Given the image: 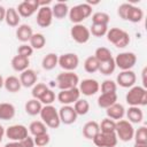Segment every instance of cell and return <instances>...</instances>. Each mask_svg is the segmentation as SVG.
I'll return each mask as SVG.
<instances>
[{"label":"cell","mask_w":147,"mask_h":147,"mask_svg":"<svg viewBox=\"0 0 147 147\" xmlns=\"http://www.w3.org/2000/svg\"><path fill=\"white\" fill-rule=\"evenodd\" d=\"M1 140H2V139H0V142H1Z\"/></svg>","instance_id":"54"},{"label":"cell","mask_w":147,"mask_h":147,"mask_svg":"<svg viewBox=\"0 0 147 147\" xmlns=\"http://www.w3.org/2000/svg\"><path fill=\"white\" fill-rule=\"evenodd\" d=\"M15 107L11 103L2 102L0 103V119L2 121H9L15 116Z\"/></svg>","instance_id":"29"},{"label":"cell","mask_w":147,"mask_h":147,"mask_svg":"<svg viewBox=\"0 0 147 147\" xmlns=\"http://www.w3.org/2000/svg\"><path fill=\"white\" fill-rule=\"evenodd\" d=\"M133 139H134L136 144L147 145V127L146 126H140L137 131H134Z\"/></svg>","instance_id":"40"},{"label":"cell","mask_w":147,"mask_h":147,"mask_svg":"<svg viewBox=\"0 0 147 147\" xmlns=\"http://www.w3.org/2000/svg\"><path fill=\"white\" fill-rule=\"evenodd\" d=\"M117 84L111 79H106L101 84V93H116Z\"/></svg>","instance_id":"42"},{"label":"cell","mask_w":147,"mask_h":147,"mask_svg":"<svg viewBox=\"0 0 147 147\" xmlns=\"http://www.w3.org/2000/svg\"><path fill=\"white\" fill-rule=\"evenodd\" d=\"M69 18L74 24H80L84 20L88 18L92 15V7L86 2L74 6L69 9Z\"/></svg>","instance_id":"4"},{"label":"cell","mask_w":147,"mask_h":147,"mask_svg":"<svg viewBox=\"0 0 147 147\" xmlns=\"http://www.w3.org/2000/svg\"><path fill=\"white\" fill-rule=\"evenodd\" d=\"M144 18V11L141 8L130 3L129 9L126 11V16H125V21L132 22V23H139L141 22Z\"/></svg>","instance_id":"20"},{"label":"cell","mask_w":147,"mask_h":147,"mask_svg":"<svg viewBox=\"0 0 147 147\" xmlns=\"http://www.w3.org/2000/svg\"><path fill=\"white\" fill-rule=\"evenodd\" d=\"M59 116H60L61 123H63L65 125H70V124L75 123L78 117V115L76 114L72 106H62L59 109Z\"/></svg>","instance_id":"17"},{"label":"cell","mask_w":147,"mask_h":147,"mask_svg":"<svg viewBox=\"0 0 147 147\" xmlns=\"http://www.w3.org/2000/svg\"><path fill=\"white\" fill-rule=\"evenodd\" d=\"M39 115H40L41 121L45 123V125L47 127L57 129L60 126V124H61L60 116H59V110L52 105L42 106Z\"/></svg>","instance_id":"2"},{"label":"cell","mask_w":147,"mask_h":147,"mask_svg":"<svg viewBox=\"0 0 147 147\" xmlns=\"http://www.w3.org/2000/svg\"><path fill=\"white\" fill-rule=\"evenodd\" d=\"M32 34H33L32 28L28 24H21L16 29V38L23 44L30 41V38L32 37Z\"/></svg>","instance_id":"21"},{"label":"cell","mask_w":147,"mask_h":147,"mask_svg":"<svg viewBox=\"0 0 147 147\" xmlns=\"http://www.w3.org/2000/svg\"><path fill=\"white\" fill-rule=\"evenodd\" d=\"M20 142H21L22 147H34V146H36L33 138L30 137V136H28L26 138H24V139H23L22 141H20Z\"/></svg>","instance_id":"48"},{"label":"cell","mask_w":147,"mask_h":147,"mask_svg":"<svg viewBox=\"0 0 147 147\" xmlns=\"http://www.w3.org/2000/svg\"><path fill=\"white\" fill-rule=\"evenodd\" d=\"M100 132V127H99V123L95 121H90L87 123L84 124L83 126V136L86 139L93 140L94 137Z\"/></svg>","instance_id":"22"},{"label":"cell","mask_w":147,"mask_h":147,"mask_svg":"<svg viewBox=\"0 0 147 147\" xmlns=\"http://www.w3.org/2000/svg\"><path fill=\"white\" fill-rule=\"evenodd\" d=\"M28 130L33 137L42 134V133H47V126L45 125V123L42 121H33V122H31Z\"/></svg>","instance_id":"32"},{"label":"cell","mask_w":147,"mask_h":147,"mask_svg":"<svg viewBox=\"0 0 147 147\" xmlns=\"http://www.w3.org/2000/svg\"><path fill=\"white\" fill-rule=\"evenodd\" d=\"M117 102V94L116 93H101L98 98V106L100 108L107 109L114 103Z\"/></svg>","instance_id":"23"},{"label":"cell","mask_w":147,"mask_h":147,"mask_svg":"<svg viewBox=\"0 0 147 147\" xmlns=\"http://www.w3.org/2000/svg\"><path fill=\"white\" fill-rule=\"evenodd\" d=\"M129 6H130V3H122L118 8H117V15L122 18V20H124L125 21V16H126V11H127V9H129Z\"/></svg>","instance_id":"47"},{"label":"cell","mask_w":147,"mask_h":147,"mask_svg":"<svg viewBox=\"0 0 147 147\" xmlns=\"http://www.w3.org/2000/svg\"><path fill=\"white\" fill-rule=\"evenodd\" d=\"M32 53H33V49L28 44H22L17 48V55H21V56H24V57H28V59L32 55Z\"/></svg>","instance_id":"46"},{"label":"cell","mask_w":147,"mask_h":147,"mask_svg":"<svg viewBox=\"0 0 147 147\" xmlns=\"http://www.w3.org/2000/svg\"><path fill=\"white\" fill-rule=\"evenodd\" d=\"M20 82L23 87H33L37 84V74L32 69H26L20 75Z\"/></svg>","instance_id":"18"},{"label":"cell","mask_w":147,"mask_h":147,"mask_svg":"<svg viewBox=\"0 0 147 147\" xmlns=\"http://www.w3.org/2000/svg\"><path fill=\"white\" fill-rule=\"evenodd\" d=\"M99 67H100V62L94 57V55L86 57V60L84 61V69L88 74H94L99 71Z\"/></svg>","instance_id":"34"},{"label":"cell","mask_w":147,"mask_h":147,"mask_svg":"<svg viewBox=\"0 0 147 147\" xmlns=\"http://www.w3.org/2000/svg\"><path fill=\"white\" fill-rule=\"evenodd\" d=\"M52 14H53V17H55L57 20H62L69 14V7L65 2L57 1L52 7Z\"/></svg>","instance_id":"25"},{"label":"cell","mask_w":147,"mask_h":147,"mask_svg":"<svg viewBox=\"0 0 147 147\" xmlns=\"http://www.w3.org/2000/svg\"><path fill=\"white\" fill-rule=\"evenodd\" d=\"M108 31V25H99V24H92L90 29V33L94 37H103L107 34Z\"/></svg>","instance_id":"41"},{"label":"cell","mask_w":147,"mask_h":147,"mask_svg":"<svg viewBox=\"0 0 147 147\" xmlns=\"http://www.w3.org/2000/svg\"><path fill=\"white\" fill-rule=\"evenodd\" d=\"M3 83H5V79H3V77L0 75V88L3 87Z\"/></svg>","instance_id":"52"},{"label":"cell","mask_w":147,"mask_h":147,"mask_svg":"<svg viewBox=\"0 0 147 147\" xmlns=\"http://www.w3.org/2000/svg\"><path fill=\"white\" fill-rule=\"evenodd\" d=\"M70 36L77 44H86L91 38L90 29L82 23L72 25L70 29Z\"/></svg>","instance_id":"8"},{"label":"cell","mask_w":147,"mask_h":147,"mask_svg":"<svg viewBox=\"0 0 147 147\" xmlns=\"http://www.w3.org/2000/svg\"><path fill=\"white\" fill-rule=\"evenodd\" d=\"M39 9L38 0H24L18 3L16 10L21 17H30Z\"/></svg>","instance_id":"12"},{"label":"cell","mask_w":147,"mask_h":147,"mask_svg":"<svg viewBox=\"0 0 147 147\" xmlns=\"http://www.w3.org/2000/svg\"><path fill=\"white\" fill-rule=\"evenodd\" d=\"M134 147H147V145H139V144H134Z\"/></svg>","instance_id":"53"},{"label":"cell","mask_w":147,"mask_h":147,"mask_svg":"<svg viewBox=\"0 0 147 147\" xmlns=\"http://www.w3.org/2000/svg\"><path fill=\"white\" fill-rule=\"evenodd\" d=\"M94 57L100 62H106L110 59H113V55H111V52L110 49H108L107 47H99L95 49V53H94Z\"/></svg>","instance_id":"36"},{"label":"cell","mask_w":147,"mask_h":147,"mask_svg":"<svg viewBox=\"0 0 147 147\" xmlns=\"http://www.w3.org/2000/svg\"><path fill=\"white\" fill-rule=\"evenodd\" d=\"M30 46L32 47V49H41L44 48L45 44H46V38L42 33H33L32 37L30 38V41H29Z\"/></svg>","instance_id":"33"},{"label":"cell","mask_w":147,"mask_h":147,"mask_svg":"<svg viewBox=\"0 0 147 147\" xmlns=\"http://www.w3.org/2000/svg\"><path fill=\"white\" fill-rule=\"evenodd\" d=\"M114 61L116 67L119 68L122 71L131 70L137 63V55L133 52H122L116 55Z\"/></svg>","instance_id":"7"},{"label":"cell","mask_w":147,"mask_h":147,"mask_svg":"<svg viewBox=\"0 0 147 147\" xmlns=\"http://www.w3.org/2000/svg\"><path fill=\"white\" fill-rule=\"evenodd\" d=\"M126 114V117H127V121L130 123H134V124H138V123H141L142 119H144V113L142 110L140 109V107H129V109L125 111Z\"/></svg>","instance_id":"26"},{"label":"cell","mask_w":147,"mask_h":147,"mask_svg":"<svg viewBox=\"0 0 147 147\" xmlns=\"http://www.w3.org/2000/svg\"><path fill=\"white\" fill-rule=\"evenodd\" d=\"M78 84L79 77L74 71H63L56 77V86L60 88V91L77 87Z\"/></svg>","instance_id":"5"},{"label":"cell","mask_w":147,"mask_h":147,"mask_svg":"<svg viewBox=\"0 0 147 147\" xmlns=\"http://www.w3.org/2000/svg\"><path fill=\"white\" fill-rule=\"evenodd\" d=\"M39 101H40L41 105H44V106L52 105V103L55 101V93H54L52 90L47 88V90L42 93V95L39 98Z\"/></svg>","instance_id":"43"},{"label":"cell","mask_w":147,"mask_h":147,"mask_svg":"<svg viewBox=\"0 0 147 147\" xmlns=\"http://www.w3.org/2000/svg\"><path fill=\"white\" fill-rule=\"evenodd\" d=\"M110 21V17L107 13L103 11H96L92 15V24H99V25H108Z\"/></svg>","instance_id":"37"},{"label":"cell","mask_w":147,"mask_h":147,"mask_svg":"<svg viewBox=\"0 0 147 147\" xmlns=\"http://www.w3.org/2000/svg\"><path fill=\"white\" fill-rule=\"evenodd\" d=\"M3 87L10 93H16V92H18L21 90L22 85H21L20 78H17L16 76H9V77H7L5 79Z\"/></svg>","instance_id":"30"},{"label":"cell","mask_w":147,"mask_h":147,"mask_svg":"<svg viewBox=\"0 0 147 147\" xmlns=\"http://www.w3.org/2000/svg\"><path fill=\"white\" fill-rule=\"evenodd\" d=\"M106 114H107V117L113 119V121H119L124 117L125 115V108L122 103H114L113 106H110L109 108L106 109Z\"/></svg>","instance_id":"19"},{"label":"cell","mask_w":147,"mask_h":147,"mask_svg":"<svg viewBox=\"0 0 147 147\" xmlns=\"http://www.w3.org/2000/svg\"><path fill=\"white\" fill-rule=\"evenodd\" d=\"M20 20H21V16L18 15L16 8L14 7H9L6 9V16H5V21L6 23L11 26V28H15V26H18L20 24Z\"/></svg>","instance_id":"28"},{"label":"cell","mask_w":147,"mask_h":147,"mask_svg":"<svg viewBox=\"0 0 147 147\" xmlns=\"http://www.w3.org/2000/svg\"><path fill=\"white\" fill-rule=\"evenodd\" d=\"M117 141L118 139L115 132H111V133L99 132L93 139V142L96 147H115L117 145Z\"/></svg>","instance_id":"13"},{"label":"cell","mask_w":147,"mask_h":147,"mask_svg":"<svg viewBox=\"0 0 147 147\" xmlns=\"http://www.w3.org/2000/svg\"><path fill=\"white\" fill-rule=\"evenodd\" d=\"M11 68L17 71V72H23L24 70L29 69V64H30V60L28 57L21 56V55H15L11 59Z\"/></svg>","instance_id":"24"},{"label":"cell","mask_w":147,"mask_h":147,"mask_svg":"<svg viewBox=\"0 0 147 147\" xmlns=\"http://www.w3.org/2000/svg\"><path fill=\"white\" fill-rule=\"evenodd\" d=\"M57 64L64 71H74L79 64V57L75 53H65L59 56Z\"/></svg>","instance_id":"11"},{"label":"cell","mask_w":147,"mask_h":147,"mask_svg":"<svg viewBox=\"0 0 147 147\" xmlns=\"http://www.w3.org/2000/svg\"><path fill=\"white\" fill-rule=\"evenodd\" d=\"M79 96H80V92L77 86L74 88L60 91L56 98H57V101L60 103H62V106H71L79 99Z\"/></svg>","instance_id":"9"},{"label":"cell","mask_w":147,"mask_h":147,"mask_svg":"<svg viewBox=\"0 0 147 147\" xmlns=\"http://www.w3.org/2000/svg\"><path fill=\"white\" fill-rule=\"evenodd\" d=\"M53 14H52V8L49 6H45V7H40L38 9L37 13V24L40 28H48L52 22H53Z\"/></svg>","instance_id":"16"},{"label":"cell","mask_w":147,"mask_h":147,"mask_svg":"<svg viewBox=\"0 0 147 147\" xmlns=\"http://www.w3.org/2000/svg\"><path fill=\"white\" fill-rule=\"evenodd\" d=\"M126 103L131 107H140L147 105V91L142 86H132L125 95Z\"/></svg>","instance_id":"1"},{"label":"cell","mask_w":147,"mask_h":147,"mask_svg":"<svg viewBox=\"0 0 147 147\" xmlns=\"http://www.w3.org/2000/svg\"><path fill=\"white\" fill-rule=\"evenodd\" d=\"M59 62V56L55 53H48L44 56L42 61H41V67L45 70H53Z\"/></svg>","instance_id":"31"},{"label":"cell","mask_w":147,"mask_h":147,"mask_svg":"<svg viewBox=\"0 0 147 147\" xmlns=\"http://www.w3.org/2000/svg\"><path fill=\"white\" fill-rule=\"evenodd\" d=\"M136 82H137V76L132 70L121 71L116 77V84L124 88H130L134 86Z\"/></svg>","instance_id":"15"},{"label":"cell","mask_w":147,"mask_h":147,"mask_svg":"<svg viewBox=\"0 0 147 147\" xmlns=\"http://www.w3.org/2000/svg\"><path fill=\"white\" fill-rule=\"evenodd\" d=\"M5 132H6V130L3 129V126H2V125H0V139H2V137H3Z\"/></svg>","instance_id":"51"},{"label":"cell","mask_w":147,"mask_h":147,"mask_svg":"<svg viewBox=\"0 0 147 147\" xmlns=\"http://www.w3.org/2000/svg\"><path fill=\"white\" fill-rule=\"evenodd\" d=\"M74 109L76 111V114L78 116H83V115H86L90 110V103L87 100L85 99H78L75 103H74Z\"/></svg>","instance_id":"35"},{"label":"cell","mask_w":147,"mask_h":147,"mask_svg":"<svg viewBox=\"0 0 147 147\" xmlns=\"http://www.w3.org/2000/svg\"><path fill=\"white\" fill-rule=\"evenodd\" d=\"M42 108V105L39 100L37 99H30L25 102V106H24V109H25V113L30 116H36V115H39L40 114V110Z\"/></svg>","instance_id":"27"},{"label":"cell","mask_w":147,"mask_h":147,"mask_svg":"<svg viewBox=\"0 0 147 147\" xmlns=\"http://www.w3.org/2000/svg\"><path fill=\"white\" fill-rule=\"evenodd\" d=\"M47 88H48V87H47L46 84H44V83H37V84L32 87V92H31L32 98L39 100V98L42 95V93H44Z\"/></svg>","instance_id":"44"},{"label":"cell","mask_w":147,"mask_h":147,"mask_svg":"<svg viewBox=\"0 0 147 147\" xmlns=\"http://www.w3.org/2000/svg\"><path fill=\"white\" fill-rule=\"evenodd\" d=\"M78 90H79L80 94L86 95V96H92L99 92L100 85H99L98 80L92 79V78H86V79H83L82 82H79Z\"/></svg>","instance_id":"14"},{"label":"cell","mask_w":147,"mask_h":147,"mask_svg":"<svg viewBox=\"0 0 147 147\" xmlns=\"http://www.w3.org/2000/svg\"><path fill=\"white\" fill-rule=\"evenodd\" d=\"M107 40L117 48H124L130 44V34L119 28H111L107 31Z\"/></svg>","instance_id":"3"},{"label":"cell","mask_w":147,"mask_h":147,"mask_svg":"<svg viewBox=\"0 0 147 147\" xmlns=\"http://www.w3.org/2000/svg\"><path fill=\"white\" fill-rule=\"evenodd\" d=\"M116 69V64H115V61H114V57L106 61V62H102L100 63V67H99V71L105 75V76H108V75H111Z\"/></svg>","instance_id":"38"},{"label":"cell","mask_w":147,"mask_h":147,"mask_svg":"<svg viewBox=\"0 0 147 147\" xmlns=\"http://www.w3.org/2000/svg\"><path fill=\"white\" fill-rule=\"evenodd\" d=\"M28 131L29 130L26 126H24L22 124H14L6 129L5 134L11 141H22L24 138H26L29 136Z\"/></svg>","instance_id":"10"},{"label":"cell","mask_w":147,"mask_h":147,"mask_svg":"<svg viewBox=\"0 0 147 147\" xmlns=\"http://www.w3.org/2000/svg\"><path fill=\"white\" fill-rule=\"evenodd\" d=\"M5 16H6V8L0 5V22L5 21Z\"/></svg>","instance_id":"50"},{"label":"cell","mask_w":147,"mask_h":147,"mask_svg":"<svg viewBox=\"0 0 147 147\" xmlns=\"http://www.w3.org/2000/svg\"><path fill=\"white\" fill-rule=\"evenodd\" d=\"M5 147H22V145L20 141H10V142H7Z\"/></svg>","instance_id":"49"},{"label":"cell","mask_w":147,"mask_h":147,"mask_svg":"<svg viewBox=\"0 0 147 147\" xmlns=\"http://www.w3.org/2000/svg\"><path fill=\"white\" fill-rule=\"evenodd\" d=\"M115 134L117 139L121 141L127 142L133 139L134 134V129L132 123H130L127 119H119L116 122V127H115Z\"/></svg>","instance_id":"6"},{"label":"cell","mask_w":147,"mask_h":147,"mask_svg":"<svg viewBox=\"0 0 147 147\" xmlns=\"http://www.w3.org/2000/svg\"><path fill=\"white\" fill-rule=\"evenodd\" d=\"M33 140H34V145L37 147H45L46 145L49 144L51 137H49L48 133H42V134H39V136L33 137Z\"/></svg>","instance_id":"45"},{"label":"cell","mask_w":147,"mask_h":147,"mask_svg":"<svg viewBox=\"0 0 147 147\" xmlns=\"http://www.w3.org/2000/svg\"><path fill=\"white\" fill-rule=\"evenodd\" d=\"M99 127H100V132H103V133H111V132H115V127H116V122L106 117L101 121V123L99 124Z\"/></svg>","instance_id":"39"}]
</instances>
